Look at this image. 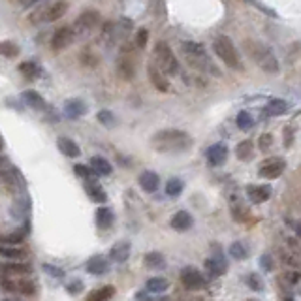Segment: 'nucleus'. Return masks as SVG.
I'll list each match as a JSON object with an SVG mask.
<instances>
[{
  "label": "nucleus",
  "mask_w": 301,
  "mask_h": 301,
  "mask_svg": "<svg viewBox=\"0 0 301 301\" xmlns=\"http://www.w3.org/2000/svg\"><path fill=\"white\" fill-rule=\"evenodd\" d=\"M230 254H232L236 260H245L249 252H247V247H245L241 241H236V243L230 245Z\"/></svg>",
  "instance_id": "58836bf2"
},
{
  "label": "nucleus",
  "mask_w": 301,
  "mask_h": 301,
  "mask_svg": "<svg viewBox=\"0 0 301 301\" xmlns=\"http://www.w3.org/2000/svg\"><path fill=\"white\" fill-rule=\"evenodd\" d=\"M2 271L8 273V275H19V277H25V275H30V273H32V267H30L27 262H14V264L2 265Z\"/></svg>",
  "instance_id": "bb28decb"
},
{
  "label": "nucleus",
  "mask_w": 301,
  "mask_h": 301,
  "mask_svg": "<svg viewBox=\"0 0 301 301\" xmlns=\"http://www.w3.org/2000/svg\"><path fill=\"white\" fill-rule=\"evenodd\" d=\"M247 284L252 288V290H256V292H260L262 290V282H260V279H258V275H249L247 277Z\"/></svg>",
  "instance_id": "a18cd8bd"
},
{
  "label": "nucleus",
  "mask_w": 301,
  "mask_h": 301,
  "mask_svg": "<svg viewBox=\"0 0 301 301\" xmlns=\"http://www.w3.org/2000/svg\"><path fill=\"white\" fill-rule=\"evenodd\" d=\"M164 264H166V260L160 252H149V254H145V265H147V267L160 269V267H164Z\"/></svg>",
  "instance_id": "c9c22d12"
},
{
  "label": "nucleus",
  "mask_w": 301,
  "mask_h": 301,
  "mask_svg": "<svg viewBox=\"0 0 301 301\" xmlns=\"http://www.w3.org/2000/svg\"><path fill=\"white\" fill-rule=\"evenodd\" d=\"M117 73L124 81H130L136 76V58L132 55V51H128V47H124V51L117 58Z\"/></svg>",
  "instance_id": "1a4fd4ad"
},
{
  "label": "nucleus",
  "mask_w": 301,
  "mask_h": 301,
  "mask_svg": "<svg viewBox=\"0 0 301 301\" xmlns=\"http://www.w3.org/2000/svg\"><path fill=\"white\" fill-rule=\"evenodd\" d=\"M286 168V162L282 158H271L264 164L260 166V177H265V179H277L280 173L284 172Z\"/></svg>",
  "instance_id": "f8f14e48"
},
{
  "label": "nucleus",
  "mask_w": 301,
  "mask_h": 301,
  "mask_svg": "<svg viewBox=\"0 0 301 301\" xmlns=\"http://www.w3.org/2000/svg\"><path fill=\"white\" fill-rule=\"evenodd\" d=\"M0 149H2V141H0Z\"/></svg>",
  "instance_id": "5fc2aeb1"
},
{
  "label": "nucleus",
  "mask_w": 301,
  "mask_h": 301,
  "mask_svg": "<svg viewBox=\"0 0 301 301\" xmlns=\"http://www.w3.org/2000/svg\"><path fill=\"white\" fill-rule=\"evenodd\" d=\"M113 211L106 205H102V207L96 209V226L100 230H108L113 226Z\"/></svg>",
  "instance_id": "b1692460"
},
{
  "label": "nucleus",
  "mask_w": 301,
  "mask_h": 301,
  "mask_svg": "<svg viewBox=\"0 0 301 301\" xmlns=\"http://www.w3.org/2000/svg\"><path fill=\"white\" fill-rule=\"evenodd\" d=\"M43 269L49 273V275H53V277H58V279L64 277V271H62V269H58V267H55V265H51V264H45Z\"/></svg>",
  "instance_id": "8fccbe9b"
},
{
  "label": "nucleus",
  "mask_w": 301,
  "mask_h": 301,
  "mask_svg": "<svg viewBox=\"0 0 301 301\" xmlns=\"http://www.w3.org/2000/svg\"><path fill=\"white\" fill-rule=\"evenodd\" d=\"M247 194L251 201L254 203H264L271 198V187H264V185H256V187H249L247 188Z\"/></svg>",
  "instance_id": "4be33fe9"
},
{
  "label": "nucleus",
  "mask_w": 301,
  "mask_h": 301,
  "mask_svg": "<svg viewBox=\"0 0 301 301\" xmlns=\"http://www.w3.org/2000/svg\"><path fill=\"white\" fill-rule=\"evenodd\" d=\"M155 64L166 76H175L179 72V62L173 55L172 47L166 42H157V45H155Z\"/></svg>",
  "instance_id": "39448f33"
},
{
  "label": "nucleus",
  "mask_w": 301,
  "mask_h": 301,
  "mask_svg": "<svg viewBox=\"0 0 301 301\" xmlns=\"http://www.w3.org/2000/svg\"><path fill=\"white\" fill-rule=\"evenodd\" d=\"M286 109H288V104L284 100H271L267 106H265V109H264V115H267V117H277V115H282V113H286Z\"/></svg>",
  "instance_id": "c756f323"
},
{
  "label": "nucleus",
  "mask_w": 301,
  "mask_h": 301,
  "mask_svg": "<svg viewBox=\"0 0 301 301\" xmlns=\"http://www.w3.org/2000/svg\"><path fill=\"white\" fill-rule=\"evenodd\" d=\"M213 49H215V53L218 55V58H220L228 68H232V70H243V64H241L239 53H237L236 45L232 43V40H230L228 36L215 38V42H213Z\"/></svg>",
  "instance_id": "20e7f679"
},
{
  "label": "nucleus",
  "mask_w": 301,
  "mask_h": 301,
  "mask_svg": "<svg viewBox=\"0 0 301 301\" xmlns=\"http://www.w3.org/2000/svg\"><path fill=\"white\" fill-rule=\"evenodd\" d=\"M183 188H185V185H183V181L177 179V177H173V179H170L166 183V194H168L170 198H177V196L183 192Z\"/></svg>",
  "instance_id": "f704fd0d"
},
{
  "label": "nucleus",
  "mask_w": 301,
  "mask_h": 301,
  "mask_svg": "<svg viewBox=\"0 0 301 301\" xmlns=\"http://www.w3.org/2000/svg\"><path fill=\"white\" fill-rule=\"evenodd\" d=\"M0 286L4 288L6 292H10V294H19V295H25V297H32V295H36L38 292L34 280H30V279H17V280L0 279Z\"/></svg>",
  "instance_id": "6e6552de"
},
{
  "label": "nucleus",
  "mask_w": 301,
  "mask_h": 301,
  "mask_svg": "<svg viewBox=\"0 0 301 301\" xmlns=\"http://www.w3.org/2000/svg\"><path fill=\"white\" fill-rule=\"evenodd\" d=\"M149 78H150V83L157 87L158 91L166 93V91L170 89V83H168V79H166V73L160 72V68H158L155 62L149 64Z\"/></svg>",
  "instance_id": "a211bd4d"
},
{
  "label": "nucleus",
  "mask_w": 301,
  "mask_h": 301,
  "mask_svg": "<svg viewBox=\"0 0 301 301\" xmlns=\"http://www.w3.org/2000/svg\"><path fill=\"white\" fill-rule=\"evenodd\" d=\"M205 157H207V162L211 166H222L226 162V158H228V147L224 143L211 145L207 153H205Z\"/></svg>",
  "instance_id": "4468645a"
},
{
  "label": "nucleus",
  "mask_w": 301,
  "mask_h": 301,
  "mask_svg": "<svg viewBox=\"0 0 301 301\" xmlns=\"http://www.w3.org/2000/svg\"><path fill=\"white\" fill-rule=\"evenodd\" d=\"M87 113V106L83 100H79V98H73V100H68L64 104V115L68 119H79V117H83Z\"/></svg>",
  "instance_id": "dca6fc26"
},
{
  "label": "nucleus",
  "mask_w": 301,
  "mask_h": 301,
  "mask_svg": "<svg viewBox=\"0 0 301 301\" xmlns=\"http://www.w3.org/2000/svg\"><path fill=\"white\" fill-rule=\"evenodd\" d=\"M98 25H100V14L94 12V10H87V12H83V14L79 15L78 19H76V23L72 25L73 36L76 38L89 36Z\"/></svg>",
  "instance_id": "0eeeda50"
},
{
  "label": "nucleus",
  "mask_w": 301,
  "mask_h": 301,
  "mask_svg": "<svg viewBox=\"0 0 301 301\" xmlns=\"http://www.w3.org/2000/svg\"><path fill=\"white\" fill-rule=\"evenodd\" d=\"M2 301H21V299H14V297H8V299H2Z\"/></svg>",
  "instance_id": "603ef678"
},
{
  "label": "nucleus",
  "mask_w": 301,
  "mask_h": 301,
  "mask_svg": "<svg viewBox=\"0 0 301 301\" xmlns=\"http://www.w3.org/2000/svg\"><path fill=\"white\" fill-rule=\"evenodd\" d=\"M0 55L6 58H15L19 55V45L10 40H4V42H0Z\"/></svg>",
  "instance_id": "72a5a7b5"
},
{
  "label": "nucleus",
  "mask_w": 301,
  "mask_h": 301,
  "mask_svg": "<svg viewBox=\"0 0 301 301\" xmlns=\"http://www.w3.org/2000/svg\"><path fill=\"white\" fill-rule=\"evenodd\" d=\"M66 290L70 292V294H79L81 290H83V282L81 280H78V279H73L68 286H66Z\"/></svg>",
  "instance_id": "49530a36"
},
{
  "label": "nucleus",
  "mask_w": 301,
  "mask_h": 301,
  "mask_svg": "<svg viewBox=\"0 0 301 301\" xmlns=\"http://www.w3.org/2000/svg\"><path fill=\"white\" fill-rule=\"evenodd\" d=\"M260 264H262V267H264L265 271H271V269H273V258H271V254H264V256L260 258Z\"/></svg>",
  "instance_id": "3c124183"
},
{
  "label": "nucleus",
  "mask_w": 301,
  "mask_h": 301,
  "mask_svg": "<svg viewBox=\"0 0 301 301\" xmlns=\"http://www.w3.org/2000/svg\"><path fill=\"white\" fill-rule=\"evenodd\" d=\"M130 256V243L128 241H119V243H115L111 247V251H109V258L117 262V264H122V262H126Z\"/></svg>",
  "instance_id": "6ab92c4d"
},
{
  "label": "nucleus",
  "mask_w": 301,
  "mask_h": 301,
  "mask_svg": "<svg viewBox=\"0 0 301 301\" xmlns=\"http://www.w3.org/2000/svg\"><path fill=\"white\" fill-rule=\"evenodd\" d=\"M85 192L94 203H106V201H108L106 190H104L98 183H94V181H85Z\"/></svg>",
  "instance_id": "f3484780"
},
{
  "label": "nucleus",
  "mask_w": 301,
  "mask_h": 301,
  "mask_svg": "<svg viewBox=\"0 0 301 301\" xmlns=\"http://www.w3.org/2000/svg\"><path fill=\"white\" fill-rule=\"evenodd\" d=\"M271 143H273V136H271V134H262V136H260V149H262V150L269 149V147H271Z\"/></svg>",
  "instance_id": "09e8293b"
},
{
  "label": "nucleus",
  "mask_w": 301,
  "mask_h": 301,
  "mask_svg": "<svg viewBox=\"0 0 301 301\" xmlns=\"http://www.w3.org/2000/svg\"><path fill=\"white\" fill-rule=\"evenodd\" d=\"M98 121L104 124V126H113L115 124V117L111 111H108V109H102L100 113H98Z\"/></svg>",
  "instance_id": "79ce46f5"
},
{
  "label": "nucleus",
  "mask_w": 301,
  "mask_h": 301,
  "mask_svg": "<svg viewBox=\"0 0 301 301\" xmlns=\"http://www.w3.org/2000/svg\"><path fill=\"white\" fill-rule=\"evenodd\" d=\"M66 12H68V2L66 0H55V2H49V4H43V6L38 8L36 12L30 15V19H32V23H53L62 19Z\"/></svg>",
  "instance_id": "423d86ee"
},
{
  "label": "nucleus",
  "mask_w": 301,
  "mask_h": 301,
  "mask_svg": "<svg viewBox=\"0 0 301 301\" xmlns=\"http://www.w3.org/2000/svg\"><path fill=\"white\" fill-rule=\"evenodd\" d=\"M236 122H237V126H239L241 130H251L252 124H254L251 113H247V111H239V113H237Z\"/></svg>",
  "instance_id": "ea45409f"
},
{
  "label": "nucleus",
  "mask_w": 301,
  "mask_h": 301,
  "mask_svg": "<svg viewBox=\"0 0 301 301\" xmlns=\"http://www.w3.org/2000/svg\"><path fill=\"white\" fill-rule=\"evenodd\" d=\"M203 265H205V271L209 273V277H211V279H215V277H218V275L226 273V269H224L222 265L218 264L215 258H207Z\"/></svg>",
  "instance_id": "e433bc0d"
},
{
  "label": "nucleus",
  "mask_w": 301,
  "mask_h": 301,
  "mask_svg": "<svg viewBox=\"0 0 301 301\" xmlns=\"http://www.w3.org/2000/svg\"><path fill=\"white\" fill-rule=\"evenodd\" d=\"M150 145L160 153H183L192 147V137L183 130H160L150 137Z\"/></svg>",
  "instance_id": "f257e3e1"
},
{
  "label": "nucleus",
  "mask_w": 301,
  "mask_h": 301,
  "mask_svg": "<svg viewBox=\"0 0 301 301\" xmlns=\"http://www.w3.org/2000/svg\"><path fill=\"white\" fill-rule=\"evenodd\" d=\"M236 157L239 158V160H249V158L252 157V143L251 139H245V141H241V143L236 147Z\"/></svg>",
  "instance_id": "4c0bfd02"
},
{
  "label": "nucleus",
  "mask_w": 301,
  "mask_h": 301,
  "mask_svg": "<svg viewBox=\"0 0 301 301\" xmlns=\"http://www.w3.org/2000/svg\"><path fill=\"white\" fill-rule=\"evenodd\" d=\"M25 239H27V230H17V232H12V234H8V236L0 237V243L2 245H21Z\"/></svg>",
  "instance_id": "2f4dec72"
},
{
  "label": "nucleus",
  "mask_w": 301,
  "mask_h": 301,
  "mask_svg": "<svg viewBox=\"0 0 301 301\" xmlns=\"http://www.w3.org/2000/svg\"><path fill=\"white\" fill-rule=\"evenodd\" d=\"M243 47H245V51H247V55L252 58V62L258 64L264 72H267V73L279 72V68H280L279 60H277V57L273 55L271 51L265 47L264 43L254 42V40H245Z\"/></svg>",
  "instance_id": "7ed1b4c3"
},
{
  "label": "nucleus",
  "mask_w": 301,
  "mask_h": 301,
  "mask_svg": "<svg viewBox=\"0 0 301 301\" xmlns=\"http://www.w3.org/2000/svg\"><path fill=\"white\" fill-rule=\"evenodd\" d=\"M108 269H109V262L102 254H94L93 258H89V262H87V271L91 273V275H96V277L108 273Z\"/></svg>",
  "instance_id": "2eb2a0df"
},
{
  "label": "nucleus",
  "mask_w": 301,
  "mask_h": 301,
  "mask_svg": "<svg viewBox=\"0 0 301 301\" xmlns=\"http://www.w3.org/2000/svg\"><path fill=\"white\" fill-rule=\"evenodd\" d=\"M147 40H149V32H147L145 29L137 30V34H136V45L139 47V49H143L145 45H147Z\"/></svg>",
  "instance_id": "37998d69"
},
{
  "label": "nucleus",
  "mask_w": 301,
  "mask_h": 301,
  "mask_svg": "<svg viewBox=\"0 0 301 301\" xmlns=\"http://www.w3.org/2000/svg\"><path fill=\"white\" fill-rule=\"evenodd\" d=\"M91 168L94 170L96 175H102V177H108L113 172V166L109 164V160H106L104 157H93L91 158Z\"/></svg>",
  "instance_id": "393cba45"
},
{
  "label": "nucleus",
  "mask_w": 301,
  "mask_h": 301,
  "mask_svg": "<svg viewBox=\"0 0 301 301\" xmlns=\"http://www.w3.org/2000/svg\"><path fill=\"white\" fill-rule=\"evenodd\" d=\"M23 102L29 106V108L36 109V111H43L45 109V100H43V96L36 91H25L21 94Z\"/></svg>",
  "instance_id": "5701e85b"
},
{
  "label": "nucleus",
  "mask_w": 301,
  "mask_h": 301,
  "mask_svg": "<svg viewBox=\"0 0 301 301\" xmlns=\"http://www.w3.org/2000/svg\"><path fill=\"white\" fill-rule=\"evenodd\" d=\"M181 53L190 68L198 70L201 73H211V76H220V70L216 68L213 58L207 55L205 47L198 42H183L181 43Z\"/></svg>",
  "instance_id": "f03ea898"
},
{
  "label": "nucleus",
  "mask_w": 301,
  "mask_h": 301,
  "mask_svg": "<svg viewBox=\"0 0 301 301\" xmlns=\"http://www.w3.org/2000/svg\"><path fill=\"white\" fill-rule=\"evenodd\" d=\"M181 282H183V286L187 288V290H201V288L205 286V277L201 275L198 269H194V267H185L183 271H181Z\"/></svg>",
  "instance_id": "9d476101"
},
{
  "label": "nucleus",
  "mask_w": 301,
  "mask_h": 301,
  "mask_svg": "<svg viewBox=\"0 0 301 301\" xmlns=\"http://www.w3.org/2000/svg\"><path fill=\"white\" fill-rule=\"evenodd\" d=\"M29 256L27 249L23 245H2L0 243V258L10 260V262H23Z\"/></svg>",
  "instance_id": "ddd939ff"
},
{
  "label": "nucleus",
  "mask_w": 301,
  "mask_h": 301,
  "mask_svg": "<svg viewBox=\"0 0 301 301\" xmlns=\"http://www.w3.org/2000/svg\"><path fill=\"white\" fill-rule=\"evenodd\" d=\"M73 172H76V175H78V177H81V179H85V181H91L94 175H96L93 168L83 166V164H76V166H73Z\"/></svg>",
  "instance_id": "a19ab883"
},
{
  "label": "nucleus",
  "mask_w": 301,
  "mask_h": 301,
  "mask_svg": "<svg viewBox=\"0 0 301 301\" xmlns=\"http://www.w3.org/2000/svg\"><path fill=\"white\" fill-rule=\"evenodd\" d=\"M73 40H76V36H73L72 27H60V29L55 30V34L51 38V47L55 51L68 49L73 43Z\"/></svg>",
  "instance_id": "9b49d317"
},
{
  "label": "nucleus",
  "mask_w": 301,
  "mask_h": 301,
  "mask_svg": "<svg viewBox=\"0 0 301 301\" xmlns=\"http://www.w3.org/2000/svg\"><path fill=\"white\" fill-rule=\"evenodd\" d=\"M170 288V282L162 277H153V279L147 280V290L153 292V294H162Z\"/></svg>",
  "instance_id": "7c9ffc66"
},
{
  "label": "nucleus",
  "mask_w": 301,
  "mask_h": 301,
  "mask_svg": "<svg viewBox=\"0 0 301 301\" xmlns=\"http://www.w3.org/2000/svg\"><path fill=\"white\" fill-rule=\"evenodd\" d=\"M284 279H286L290 284H297V282L301 280V271H295V269H292V271H286Z\"/></svg>",
  "instance_id": "de8ad7c7"
},
{
  "label": "nucleus",
  "mask_w": 301,
  "mask_h": 301,
  "mask_svg": "<svg viewBox=\"0 0 301 301\" xmlns=\"http://www.w3.org/2000/svg\"><path fill=\"white\" fill-rule=\"evenodd\" d=\"M19 72H21L23 78L27 79H38L42 76V68L38 62H32V60H25L19 64Z\"/></svg>",
  "instance_id": "cd10ccee"
},
{
  "label": "nucleus",
  "mask_w": 301,
  "mask_h": 301,
  "mask_svg": "<svg viewBox=\"0 0 301 301\" xmlns=\"http://www.w3.org/2000/svg\"><path fill=\"white\" fill-rule=\"evenodd\" d=\"M8 2L19 8H32V6H36V4H40L42 0H8Z\"/></svg>",
  "instance_id": "c03bdc74"
},
{
  "label": "nucleus",
  "mask_w": 301,
  "mask_h": 301,
  "mask_svg": "<svg viewBox=\"0 0 301 301\" xmlns=\"http://www.w3.org/2000/svg\"><path fill=\"white\" fill-rule=\"evenodd\" d=\"M192 226V216L188 215L187 211H179L172 216V228L177 232H187Z\"/></svg>",
  "instance_id": "a878e982"
},
{
  "label": "nucleus",
  "mask_w": 301,
  "mask_h": 301,
  "mask_svg": "<svg viewBox=\"0 0 301 301\" xmlns=\"http://www.w3.org/2000/svg\"><path fill=\"white\" fill-rule=\"evenodd\" d=\"M57 145H58V150L66 155L68 158H78L81 155V149H79V145L70 139V137H58L57 139Z\"/></svg>",
  "instance_id": "aec40b11"
},
{
  "label": "nucleus",
  "mask_w": 301,
  "mask_h": 301,
  "mask_svg": "<svg viewBox=\"0 0 301 301\" xmlns=\"http://www.w3.org/2000/svg\"><path fill=\"white\" fill-rule=\"evenodd\" d=\"M29 211H30L29 198L25 196L23 200H17L14 203V207H12V215H14L15 218H25V216L29 215Z\"/></svg>",
  "instance_id": "473e14b6"
},
{
  "label": "nucleus",
  "mask_w": 301,
  "mask_h": 301,
  "mask_svg": "<svg viewBox=\"0 0 301 301\" xmlns=\"http://www.w3.org/2000/svg\"><path fill=\"white\" fill-rule=\"evenodd\" d=\"M247 301H258V299H247Z\"/></svg>",
  "instance_id": "864d4df0"
},
{
  "label": "nucleus",
  "mask_w": 301,
  "mask_h": 301,
  "mask_svg": "<svg viewBox=\"0 0 301 301\" xmlns=\"http://www.w3.org/2000/svg\"><path fill=\"white\" fill-rule=\"evenodd\" d=\"M139 185L143 188L145 192H157L158 187H160V177H158L155 172H143L139 175Z\"/></svg>",
  "instance_id": "412c9836"
},
{
  "label": "nucleus",
  "mask_w": 301,
  "mask_h": 301,
  "mask_svg": "<svg viewBox=\"0 0 301 301\" xmlns=\"http://www.w3.org/2000/svg\"><path fill=\"white\" fill-rule=\"evenodd\" d=\"M113 295H115V286L108 284V286H102V288L93 290V292L89 294V297H87V301H109Z\"/></svg>",
  "instance_id": "c85d7f7f"
}]
</instances>
